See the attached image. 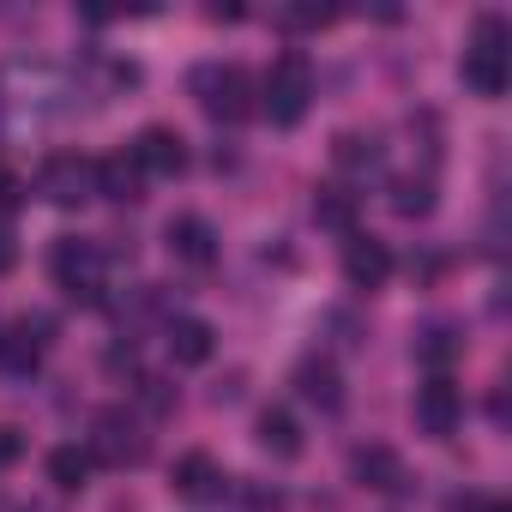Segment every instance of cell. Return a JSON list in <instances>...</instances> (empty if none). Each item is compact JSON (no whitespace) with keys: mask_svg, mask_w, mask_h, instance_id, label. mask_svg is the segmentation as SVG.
Returning a JSON list of instances; mask_svg holds the SVG:
<instances>
[{"mask_svg":"<svg viewBox=\"0 0 512 512\" xmlns=\"http://www.w3.org/2000/svg\"><path fill=\"white\" fill-rule=\"evenodd\" d=\"M37 187H43L49 205H67V211H73V205H85V199L97 193V163L79 157V151H55V157L43 163V181H37Z\"/></svg>","mask_w":512,"mask_h":512,"instance_id":"52a82bcc","label":"cell"},{"mask_svg":"<svg viewBox=\"0 0 512 512\" xmlns=\"http://www.w3.org/2000/svg\"><path fill=\"white\" fill-rule=\"evenodd\" d=\"M392 211L398 217H428L434 211V175H398L392 181Z\"/></svg>","mask_w":512,"mask_h":512,"instance_id":"7402d4cb","label":"cell"},{"mask_svg":"<svg viewBox=\"0 0 512 512\" xmlns=\"http://www.w3.org/2000/svg\"><path fill=\"white\" fill-rule=\"evenodd\" d=\"M163 344H169V356H175L181 368H199V362H211L217 332H211L205 320H193V314H175V320L163 326Z\"/></svg>","mask_w":512,"mask_h":512,"instance_id":"2e32d148","label":"cell"},{"mask_svg":"<svg viewBox=\"0 0 512 512\" xmlns=\"http://www.w3.org/2000/svg\"><path fill=\"white\" fill-rule=\"evenodd\" d=\"M19 452H25V434L19 428H0V464H13Z\"/></svg>","mask_w":512,"mask_h":512,"instance_id":"4316f807","label":"cell"},{"mask_svg":"<svg viewBox=\"0 0 512 512\" xmlns=\"http://www.w3.org/2000/svg\"><path fill=\"white\" fill-rule=\"evenodd\" d=\"M49 332H55V320H49V314H25L19 326H7V332H0V374H13V380H31V374L43 368Z\"/></svg>","mask_w":512,"mask_h":512,"instance_id":"8992f818","label":"cell"},{"mask_svg":"<svg viewBox=\"0 0 512 512\" xmlns=\"http://www.w3.org/2000/svg\"><path fill=\"white\" fill-rule=\"evenodd\" d=\"M49 482H55L61 494H79V488L91 482V452H85V446H55V452H49Z\"/></svg>","mask_w":512,"mask_h":512,"instance_id":"44dd1931","label":"cell"},{"mask_svg":"<svg viewBox=\"0 0 512 512\" xmlns=\"http://www.w3.org/2000/svg\"><path fill=\"white\" fill-rule=\"evenodd\" d=\"M19 266V241H13V229L0 223V272H13Z\"/></svg>","mask_w":512,"mask_h":512,"instance_id":"83f0119b","label":"cell"},{"mask_svg":"<svg viewBox=\"0 0 512 512\" xmlns=\"http://www.w3.org/2000/svg\"><path fill=\"white\" fill-rule=\"evenodd\" d=\"M19 199H25V181H19L13 169H0V211H13Z\"/></svg>","mask_w":512,"mask_h":512,"instance_id":"d4e9b609","label":"cell"},{"mask_svg":"<svg viewBox=\"0 0 512 512\" xmlns=\"http://www.w3.org/2000/svg\"><path fill=\"white\" fill-rule=\"evenodd\" d=\"M278 25L284 31H320V25H332V13L326 7H278Z\"/></svg>","mask_w":512,"mask_h":512,"instance_id":"603a6c76","label":"cell"},{"mask_svg":"<svg viewBox=\"0 0 512 512\" xmlns=\"http://www.w3.org/2000/svg\"><path fill=\"white\" fill-rule=\"evenodd\" d=\"M103 362H109V374H133V368H139V356H133V344H115V350H109Z\"/></svg>","mask_w":512,"mask_h":512,"instance_id":"484cf974","label":"cell"},{"mask_svg":"<svg viewBox=\"0 0 512 512\" xmlns=\"http://www.w3.org/2000/svg\"><path fill=\"white\" fill-rule=\"evenodd\" d=\"M139 398H145L151 416H169V410H175V392H169L163 380H151V374H139Z\"/></svg>","mask_w":512,"mask_h":512,"instance_id":"cb8c5ba5","label":"cell"},{"mask_svg":"<svg viewBox=\"0 0 512 512\" xmlns=\"http://www.w3.org/2000/svg\"><path fill=\"white\" fill-rule=\"evenodd\" d=\"M344 278H350L356 290H380V284L392 278V253H386V241L350 235V241H344Z\"/></svg>","mask_w":512,"mask_h":512,"instance_id":"7c38bea8","label":"cell"},{"mask_svg":"<svg viewBox=\"0 0 512 512\" xmlns=\"http://www.w3.org/2000/svg\"><path fill=\"white\" fill-rule=\"evenodd\" d=\"M91 464H115V470H127V464H145L151 458V434L139 428V416H127V410H97L91 416Z\"/></svg>","mask_w":512,"mask_h":512,"instance_id":"277c9868","label":"cell"},{"mask_svg":"<svg viewBox=\"0 0 512 512\" xmlns=\"http://www.w3.org/2000/svg\"><path fill=\"white\" fill-rule=\"evenodd\" d=\"M247 500H253V506H284V494H278V488H247Z\"/></svg>","mask_w":512,"mask_h":512,"instance_id":"f1b7e54d","label":"cell"},{"mask_svg":"<svg viewBox=\"0 0 512 512\" xmlns=\"http://www.w3.org/2000/svg\"><path fill=\"white\" fill-rule=\"evenodd\" d=\"M380 139L374 133H338V145H332V163L338 169H350V175H374L380 169Z\"/></svg>","mask_w":512,"mask_h":512,"instance_id":"ffe728a7","label":"cell"},{"mask_svg":"<svg viewBox=\"0 0 512 512\" xmlns=\"http://www.w3.org/2000/svg\"><path fill=\"white\" fill-rule=\"evenodd\" d=\"M169 253L181 266H211L217 260V229L199 211H181V217H169Z\"/></svg>","mask_w":512,"mask_h":512,"instance_id":"4fadbf2b","label":"cell"},{"mask_svg":"<svg viewBox=\"0 0 512 512\" xmlns=\"http://www.w3.org/2000/svg\"><path fill=\"white\" fill-rule=\"evenodd\" d=\"M49 272H55V284H61L73 302H103V247H97V241L61 235L55 253H49Z\"/></svg>","mask_w":512,"mask_h":512,"instance_id":"5b68a950","label":"cell"},{"mask_svg":"<svg viewBox=\"0 0 512 512\" xmlns=\"http://www.w3.org/2000/svg\"><path fill=\"white\" fill-rule=\"evenodd\" d=\"M260 446L272 452V458H302V422L284 410V404H272V410H260Z\"/></svg>","mask_w":512,"mask_h":512,"instance_id":"e0dca14e","label":"cell"},{"mask_svg":"<svg viewBox=\"0 0 512 512\" xmlns=\"http://www.w3.org/2000/svg\"><path fill=\"white\" fill-rule=\"evenodd\" d=\"M314 217H320V229L356 235V217H362V205H356V193H350V187H320V193H314Z\"/></svg>","mask_w":512,"mask_h":512,"instance_id":"d6986e66","label":"cell"},{"mask_svg":"<svg viewBox=\"0 0 512 512\" xmlns=\"http://www.w3.org/2000/svg\"><path fill=\"white\" fill-rule=\"evenodd\" d=\"M458 350H464V338H458L446 320H434V326H422V332H416V362H422V368H434V374H446V368L458 362Z\"/></svg>","mask_w":512,"mask_h":512,"instance_id":"ac0fdd59","label":"cell"},{"mask_svg":"<svg viewBox=\"0 0 512 512\" xmlns=\"http://www.w3.org/2000/svg\"><path fill=\"white\" fill-rule=\"evenodd\" d=\"M97 193L115 199V205L145 199V169L133 163V151H109V157H97Z\"/></svg>","mask_w":512,"mask_h":512,"instance_id":"9a60e30c","label":"cell"},{"mask_svg":"<svg viewBox=\"0 0 512 512\" xmlns=\"http://www.w3.org/2000/svg\"><path fill=\"white\" fill-rule=\"evenodd\" d=\"M458 416H464V392H458L446 374H434L428 386H416V428H422V434L446 440V434L458 428Z\"/></svg>","mask_w":512,"mask_h":512,"instance_id":"ba28073f","label":"cell"},{"mask_svg":"<svg viewBox=\"0 0 512 512\" xmlns=\"http://www.w3.org/2000/svg\"><path fill=\"white\" fill-rule=\"evenodd\" d=\"M193 97H199V109L211 115V121H247L253 109H260V103H253V97H260V91H253V79H247V67H223V61H205V67H193Z\"/></svg>","mask_w":512,"mask_h":512,"instance_id":"7a4b0ae2","label":"cell"},{"mask_svg":"<svg viewBox=\"0 0 512 512\" xmlns=\"http://www.w3.org/2000/svg\"><path fill=\"white\" fill-rule=\"evenodd\" d=\"M296 392L314 404V410H344V374H338V362L332 356H302L296 362Z\"/></svg>","mask_w":512,"mask_h":512,"instance_id":"30bf717a","label":"cell"},{"mask_svg":"<svg viewBox=\"0 0 512 512\" xmlns=\"http://www.w3.org/2000/svg\"><path fill=\"white\" fill-rule=\"evenodd\" d=\"M127 151H133V163H139L145 175H181V169H187V145H181L175 127H145Z\"/></svg>","mask_w":512,"mask_h":512,"instance_id":"9c48e42d","label":"cell"},{"mask_svg":"<svg viewBox=\"0 0 512 512\" xmlns=\"http://www.w3.org/2000/svg\"><path fill=\"white\" fill-rule=\"evenodd\" d=\"M169 488H175L181 500H223L229 476L217 470V458H211V452H187V458H175V470H169Z\"/></svg>","mask_w":512,"mask_h":512,"instance_id":"8fae6325","label":"cell"},{"mask_svg":"<svg viewBox=\"0 0 512 512\" xmlns=\"http://www.w3.org/2000/svg\"><path fill=\"white\" fill-rule=\"evenodd\" d=\"M314 103V61L302 49H284L272 67H266V85H260V109L272 115V127H296Z\"/></svg>","mask_w":512,"mask_h":512,"instance_id":"6da1fadb","label":"cell"},{"mask_svg":"<svg viewBox=\"0 0 512 512\" xmlns=\"http://www.w3.org/2000/svg\"><path fill=\"white\" fill-rule=\"evenodd\" d=\"M350 476L362 488H374V494H398L404 488V458L392 446H356L350 452Z\"/></svg>","mask_w":512,"mask_h":512,"instance_id":"5bb4252c","label":"cell"},{"mask_svg":"<svg viewBox=\"0 0 512 512\" xmlns=\"http://www.w3.org/2000/svg\"><path fill=\"white\" fill-rule=\"evenodd\" d=\"M464 85L476 91V97H500L506 91V79H512V67H506V19L500 13H482L476 19V43L464 49Z\"/></svg>","mask_w":512,"mask_h":512,"instance_id":"3957f363","label":"cell"}]
</instances>
